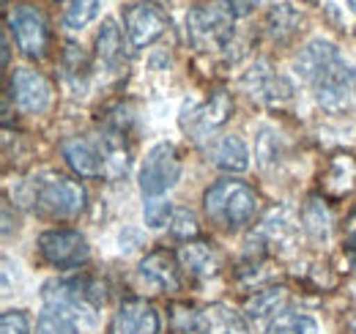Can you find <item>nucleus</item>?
I'll list each match as a JSON object with an SVG mask.
<instances>
[{
    "mask_svg": "<svg viewBox=\"0 0 356 334\" xmlns=\"http://www.w3.org/2000/svg\"><path fill=\"white\" fill-rule=\"evenodd\" d=\"M178 260L184 263V269H189L197 277H214L220 271L217 252L211 250V244H203V241H186L178 252Z\"/></svg>",
    "mask_w": 356,
    "mask_h": 334,
    "instance_id": "obj_18",
    "label": "nucleus"
},
{
    "mask_svg": "<svg viewBox=\"0 0 356 334\" xmlns=\"http://www.w3.org/2000/svg\"><path fill=\"white\" fill-rule=\"evenodd\" d=\"M140 192L143 198H162L181 178V157L173 143H156L140 167Z\"/></svg>",
    "mask_w": 356,
    "mask_h": 334,
    "instance_id": "obj_6",
    "label": "nucleus"
},
{
    "mask_svg": "<svg viewBox=\"0 0 356 334\" xmlns=\"http://www.w3.org/2000/svg\"><path fill=\"white\" fill-rule=\"evenodd\" d=\"M63 69H66V80L72 83H86L88 80V58L77 44H66L63 49Z\"/></svg>",
    "mask_w": 356,
    "mask_h": 334,
    "instance_id": "obj_28",
    "label": "nucleus"
},
{
    "mask_svg": "<svg viewBox=\"0 0 356 334\" xmlns=\"http://www.w3.org/2000/svg\"><path fill=\"white\" fill-rule=\"evenodd\" d=\"M195 329L197 334H250L244 315L220 301L209 304V307H203V312H197Z\"/></svg>",
    "mask_w": 356,
    "mask_h": 334,
    "instance_id": "obj_15",
    "label": "nucleus"
},
{
    "mask_svg": "<svg viewBox=\"0 0 356 334\" xmlns=\"http://www.w3.org/2000/svg\"><path fill=\"white\" fill-rule=\"evenodd\" d=\"M102 11V0H72V6L63 14V25L69 31H83Z\"/></svg>",
    "mask_w": 356,
    "mask_h": 334,
    "instance_id": "obj_26",
    "label": "nucleus"
},
{
    "mask_svg": "<svg viewBox=\"0 0 356 334\" xmlns=\"http://www.w3.org/2000/svg\"><path fill=\"white\" fill-rule=\"evenodd\" d=\"M168 28H170V17L159 3L143 0L124 8V33L132 49H143L159 42Z\"/></svg>",
    "mask_w": 356,
    "mask_h": 334,
    "instance_id": "obj_8",
    "label": "nucleus"
},
{
    "mask_svg": "<svg viewBox=\"0 0 356 334\" xmlns=\"http://www.w3.org/2000/svg\"><path fill=\"white\" fill-rule=\"evenodd\" d=\"M250 3H255V0H250Z\"/></svg>",
    "mask_w": 356,
    "mask_h": 334,
    "instance_id": "obj_36",
    "label": "nucleus"
},
{
    "mask_svg": "<svg viewBox=\"0 0 356 334\" xmlns=\"http://www.w3.org/2000/svg\"><path fill=\"white\" fill-rule=\"evenodd\" d=\"M0 334H31V318L22 310H8L0 318Z\"/></svg>",
    "mask_w": 356,
    "mask_h": 334,
    "instance_id": "obj_31",
    "label": "nucleus"
},
{
    "mask_svg": "<svg viewBox=\"0 0 356 334\" xmlns=\"http://www.w3.org/2000/svg\"><path fill=\"white\" fill-rule=\"evenodd\" d=\"M296 74L310 83L315 102L329 113H346L356 104V69L343 61L340 49L329 39L307 42L296 61Z\"/></svg>",
    "mask_w": 356,
    "mask_h": 334,
    "instance_id": "obj_1",
    "label": "nucleus"
},
{
    "mask_svg": "<svg viewBox=\"0 0 356 334\" xmlns=\"http://www.w3.org/2000/svg\"><path fill=\"white\" fill-rule=\"evenodd\" d=\"M299 219H302V228L312 241H326L332 236V216H329V209L321 198H310L305 203Z\"/></svg>",
    "mask_w": 356,
    "mask_h": 334,
    "instance_id": "obj_21",
    "label": "nucleus"
},
{
    "mask_svg": "<svg viewBox=\"0 0 356 334\" xmlns=\"http://www.w3.org/2000/svg\"><path fill=\"white\" fill-rule=\"evenodd\" d=\"M258 195L250 184L244 181H217L214 186L206 189L203 195V206L206 214L214 225H220L225 230H238L244 225L252 222V216L258 214Z\"/></svg>",
    "mask_w": 356,
    "mask_h": 334,
    "instance_id": "obj_3",
    "label": "nucleus"
},
{
    "mask_svg": "<svg viewBox=\"0 0 356 334\" xmlns=\"http://www.w3.org/2000/svg\"><path fill=\"white\" fill-rule=\"evenodd\" d=\"M241 88L264 104H282V102H291V96H293V85L288 83L282 74H277L266 61H258L241 77Z\"/></svg>",
    "mask_w": 356,
    "mask_h": 334,
    "instance_id": "obj_11",
    "label": "nucleus"
},
{
    "mask_svg": "<svg viewBox=\"0 0 356 334\" xmlns=\"http://www.w3.org/2000/svg\"><path fill=\"white\" fill-rule=\"evenodd\" d=\"M302 25V14L291 3H277L266 14V31L274 42H288Z\"/></svg>",
    "mask_w": 356,
    "mask_h": 334,
    "instance_id": "obj_20",
    "label": "nucleus"
},
{
    "mask_svg": "<svg viewBox=\"0 0 356 334\" xmlns=\"http://www.w3.org/2000/svg\"><path fill=\"white\" fill-rule=\"evenodd\" d=\"M247 11L250 0H203L186 14V39L200 52H220L230 44L238 17Z\"/></svg>",
    "mask_w": 356,
    "mask_h": 334,
    "instance_id": "obj_2",
    "label": "nucleus"
},
{
    "mask_svg": "<svg viewBox=\"0 0 356 334\" xmlns=\"http://www.w3.org/2000/svg\"><path fill=\"white\" fill-rule=\"evenodd\" d=\"M356 184V162L351 157H334L326 173V189L332 195H348Z\"/></svg>",
    "mask_w": 356,
    "mask_h": 334,
    "instance_id": "obj_22",
    "label": "nucleus"
},
{
    "mask_svg": "<svg viewBox=\"0 0 356 334\" xmlns=\"http://www.w3.org/2000/svg\"><path fill=\"white\" fill-rule=\"evenodd\" d=\"M39 255L55 269H77L88 260V239L74 228H52L39 236Z\"/></svg>",
    "mask_w": 356,
    "mask_h": 334,
    "instance_id": "obj_9",
    "label": "nucleus"
},
{
    "mask_svg": "<svg viewBox=\"0 0 356 334\" xmlns=\"http://www.w3.org/2000/svg\"><path fill=\"white\" fill-rule=\"evenodd\" d=\"M140 277L162 293H176L181 291V269H178V257L168 250H154L148 252L140 266H137Z\"/></svg>",
    "mask_w": 356,
    "mask_h": 334,
    "instance_id": "obj_14",
    "label": "nucleus"
},
{
    "mask_svg": "<svg viewBox=\"0 0 356 334\" xmlns=\"http://www.w3.org/2000/svg\"><path fill=\"white\" fill-rule=\"evenodd\" d=\"M31 203L39 214L49 219H74L86 211L88 192L80 181L49 173L44 178H36L31 186Z\"/></svg>",
    "mask_w": 356,
    "mask_h": 334,
    "instance_id": "obj_4",
    "label": "nucleus"
},
{
    "mask_svg": "<svg viewBox=\"0 0 356 334\" xmlns=\"http://www.w3.org/2000/svg\"><path fill=\"white\" fill-rule=\"evenodd\" d=\"M42 296H44V307H58L88 326L96 321V307L104 301V293L99 291V285L88 277L49 280Z\"/></svg>",
    "mask_w": 356,
    "mask_h": 334,
    "instance_id": "obj_5",
    "label": "nucleus"
},
{
    "mask_svg": "<svg viewBox=\"0 0 356 334\" xmlns=\"http://www.w3.org/2000/svg\"><path fill=\"white\" fill-rule=\"evenodd\" d=\"M282 154H285V145H282V137L268 129V126H261L258 129V145H255V157L261 167H271L282 162Z\"/></svg>",
    "mask_w": 356,
    "mask_h": 334,
    "instance_id": "obj_25",
    "label": "nucleus"
},
{
    "mask_svg": "<svg viewBox=\"0 0 356 334\" xmlns=\"http://www.w3.org/2000/svg\"><path fill=\"white\" fill-rule=\"evenodd\" d=\"M305 3H318V0H305Z\"/></svg>",
    "mask_w": 356,
    "mask_h": 334,
    "instance_id": "obj_35",
    "label": "nucleus"
},
{
    "mask_svg": "<svg viewBox=\"0 0 356 334\" xmlns=\"http://www.w3.org/2000/svg\"><path fill=\"white\" fill-rule=\"evenodd\" d=\"M8 31L14 33V42L19 47V52L31 61H42L47 55V44H49V31H47L44 14L33 6H17L8 14Z\"/></svg>",
    "mask_w": 356,
    "mask_h": 334,
    "instance_id": "obj_10",
    "label": "nucleus"
},
{
    "mask_svg": "<svg viewBox=\"0 0 356 334\" xmlns=\"http://www.w3.org/2000/svg\"><path fill=\"white\" fill-rule=\"evenodd\" d=\"M233 113V99L227 90H214L209 102L197 104V102H184L181 104V116H178V124L181 129L192 137V140H206L209 134H214L220 126L227 124Z\"/></svg>",
    "mask_w": 356,
    "mask_h": 334,
    "instance_id": "obj_7",
    "label": "nucleus"
},
{
    "mask_svg": "<svg viewBox=\"0 0 356 334\" xmlns=\"http://www.w3.org/2000/svg\"><path fill=\"white\" fill-rule=\"evenodd\" d=\"M36 334H80V321L58 307H44L36 321Z\"/></svg>",
    "mask_w": 356,
    "mask_h": 334,
    "instance_id": "obj_24",
    "label": "nucleus"
},
{
    "mask_svg": "<svg viewBox=\"0 0 356 334\" xmlns=\"http://www.w3.org/2000/svg\"><path fill=\"white\" fill-rule=\"evenodd\" d=\"M11 96L22 113L39 116V113H47L52 102V88L44 80V74L33 69H17L11 77Z\"/></svg>",
    "mask_w": 356,
    "mask_h": 334,
    "instance_id": "obj_12",
    "label": "nucleus"
},
{
    "mask_svg": "<svg viewBox=\"0 0 356 334\" xmlns=\"http://www.w3.org/2000/svg\"><path fill=\"white\" fill-rule=\"evenodd\" d=\"M60 154L66 159V165L72 167L80 178H96V175H104V159H102V151L93 148L88 140L83 137H66L60 143Z\"/></svg>",
    "mask_w": 356,
    "mask_h": 334,
    "instance_id": "obj_16",
    "label": "nucleus"
},
{
    "mask_svg": "<svg viewBox=\"0 0 356 334\" xmlns=\"http://www.w3.org/2000/svg\"><path fill=\"white\" fill-rule=\"evenodd\" d=\"M3 66H8V39L3 36Z\"/></svg>",
    "mask_w": 356,
    "mask_h": 334,
    "instance_id": "obj_33",
    "label": "nucleus"
},
{
    "mask_svg": "<svg viewBox=\"0 0 356 334\" xmlns=\"http://www.w3.org/2000/svg\"><path fill=\"white\" fill-rule=\"evenodd\" d=\"M170 233L178 236V239H195L197 233H200V228H197V219H195V214L189 209H176L173 211V219H170Z\"/></svg>",
    "mask_w": 356,
    "mask_h": 334,
    "instance_id": "obj_30",
    "label": "nucleus"
},
{
    "mask_svg": "<svg viewBox=\"0 0 356 334\" xmlns=\"http://www.w3.org/2000/svg\"><path fill=\"white\" fill-rule=\"evenodd\" d=\"M159 329H162L159 312L145 299L121 301V307L113 318V334H159Z\"/></svg>",
    "mask_w": 356,
    "mask_h": 334,
    "instance_id": "obj_13",
    "label": "nucleus"
},
{
    "mask_svg": "<svg viewBox=\"0 0 356 334\" xmlns=\"http://www.w3.org/2000/svg\"><path fill=\"white\" fill-rule=\"evenodd\" d=\"M173 211L176 209L168 200H162V198H145V203H143V219H145L148 228H165V225H170Z\"/></svg>",
    "mask_w": 356,
    "mask_h": 334,
    "instance_id": "obj_29",
    "label": "nucleus"
},
{
    "mask_svg": "<svg viewBox=\"0 0 356 334\" xmlns=\"http://www.w3.org/2000/svg\"><path fill=\"white\" fill-rule=\"evenodd\" d=\"M211 162L225 173H244L250 167V148L238 134H225L211 148Z\"/></svg>",
    "mask_w": 356,
    "mask_h": 334,
    "instance_id": "obj_17",
    "label": "nucleus"
},
{
    "mask_svg": "<svg viewBox=\"0 0 356 334\" xmlns=\"http://www.w3.org/2000/svg\"><path fill=\"white\" fill-rule=\"evenodd\" d=\"M288 293L285 288H266V291H258L250 301H247V312L252 318H266V315H274L282 304H285Z\"/></svg>",
    "mask_w": 356,
    "mask_h": 334,
    "instance_id": "obj_27",
    "label": "nucleus"
},
{
    "mask_svg": "<svg viewBox=\"0 0 356 334\" xmlns=\"http://www.w3.org/2000/svg\"><path fill=\"white\" fill-rule=\"evenodd\" d=\"M96 58L107 69H118L124 61V36L113 19H104L102 31L96 33Z\"/></svg>",
    "mask_w": 356,
    "mask_h": 334,
    "instance_id": "obj_19",
    "label": "nucleus"
},
{
    "mask_svg": "<svg viewBox=\"0 0 356 334\" xmlns=\"http://www.w3.org/2000/svg\"><path fill=\"white\" fill-rule=\"evenodd\" d=\"M346 3H348V8H351V11L356 14V0H346Z\"/></svg>",
    "mask_w": 356,
    "mask_h": 334,
    "instance_id": "obj_34",
    "label": "nucleus"
},
{
    "mask_svg": "<svg viewBox=\"0 0 356 334\" xmlns=\"http://www.w3.org/2000/svg\"><path fill=\"white\" fill-rule=\"evenodd\" d=\"M266 334H321V326L307 312H282L268 324Z\"/></svg>",
    "mask_w": 356,
    "mask_h": 334,
    "instance_id": "obj_23",
    "label": "nucleus"
},
{
    "mask_svg": "<svg viewBox=\"0 0 356 334\" xmlns=\"http://www.w3.org/2000/svg\"><path fill=\"white\" fill-rule=\"evenodd\" d=\"M346 326H348V334H356V310L348 315V321H346Z\"/></svg>",
    "mask_w": 356,
    "mask_h": 334,
    "instance_id": "obj_32",
    "label": "nucleus"
}]
</instances>
